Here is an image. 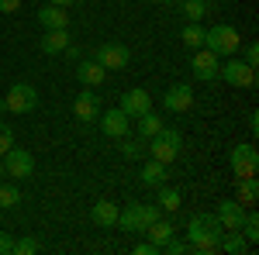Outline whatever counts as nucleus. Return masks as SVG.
<instances>
[{"label": "nucleus", "instance_id": "obj_38", "mask_svg": "<svg viewBox=\"0 0 259 255\" xmlns=\"http://www.w3.org/2000/svg\"><path fill=\"white\" fill-rule=\"evenodd\" d=\"M66 56H69V62H80V59H83V52L76 48V45H73V41L66 45Z\"/></svg>", "mask_w": 259, "mask_h": 255}, {"label": "nucleus", "instance_id": "obj_27", "mask_svg": "<svg viewBox=\"0 0 259 255\" xmlns=\"http://www.w3.org/2000/svg\"><path fill=\"white\" fill-rule=\"evenodd\" d=\"M207 11H211L207 0H183V18H187V21H204Z\"/></svg>", "mask_w": 259, "mask_h": 255}, {"label": "nucleus", "instance_id": "obj_26", "mask_svg": "<svg viewBox=\"0 0 259 255\" xmlns=\"http://www.w3.org/2000/svg\"><path fill=\"white\" fill-rule=\"evenodd\" d=\"M159 128H162V118H159V114H152V111H145V114L139 118V135L142 138H152Z\"/></svg>", "mask_w": 259, "mask_h": 255}, {"label": "nucleus", "instance_id": "obj_35", "mask_svg": "<svg viewBox=\"0 0 259 255\" xmlns=\"http://www.w3.org/2000/svg\"><path fill=\"white\" fill-rule=\"evenodd\" d=\"M135 255H159V248L152 241H142V245H135Z\"/></svg>", "mask_w": 259, "mask_h": 255}, {"label": "nucleus", "instance_id": "obj_34", "mask_svg": "<svg viewBox=\"0 0 259 255\" xmlns=\"http://www.w3.org/2000/svg\"><path fill=\"white\" fill-rule=\"evenodd\" d=\"M242 48V62H249V66H259V45L256 41H249V45H239Z\"/></svg>", "mask_w": 259, "mask_h": 255}, {"label": "nucleus", "instance_id": "obj_30", "mask_svg": "<svg viewBox=\"0 0 259 255\" xmlns=\"http://www.w3.org/2000/svg\"><path fill=\"white\" fill-rule=\"evenodd\" d=\"M239 231L245 235L249 245H256V241H259V214H256V211H249V214H245V221H242Z\"/></svg>", "mask_w": 259, "mask_h": 255}, {"label": "nucleus", "instance_id": "obj_16", "mask_svg": "<svg viewBox=\"0 0 259 255\" xmlns=\"http://www.w3.org/2000/svg\"><path fill=\"white\" fill-rule=\"evenodd\" d=\"M73 118L83 121V124L100 118V100H97V93H90V86H87V93H80V97L73 100Z\"/></svg>", "mask_w": 259, "mask_h": 255}, {"label": "nucleus", "instance_id": "obj_6", "mask_svg": "<svg viewBox=\"0 0 259 255\" xmlns=\"http://www.w3.org/2000/svg\"><path fill=\"white\" fill-rule=\"evenodd\" d=\"M228 166H232V173L239 179L245 176H256L259 173V152H256V145H235L232 152H228Z\"/></svg>", "mask_w": 259, "mask_h": 255}, {"label": "nucleus", "instance_id": "obj_18", "mask_svg": "<svg viewBox=\"0 0 259 255\" xmlns=\"http://www.w3.org/2000/svg\"><path fill=\"white\" fill-rule=\"evenodd\" d=\"M90 221H94L97 228H114V224H118V203L97 200V203L90 207Z\"/></svg>", "mask_w": 259, "mask_h": 255}, {"label": "nucleus", "instance_id": "obj_2", "mask_svg": "<svg viewBox=\"0 0 259 255\" xmlns=\"http://www.w3.org/2000/svg\"><path fill=\"white\" fill-rule=\"evenodd\" d=\"M162 217V207L159 203H128L124 211H118V224L114 228H121V231H145L152 221H159Z\"/></svg>", "mask_w": 259, "mask_h": 255}, {"label": "nucleus", "instance_id": "obj_9", "mask_svg": "<svg viewBox=\"0 0 259 255\" xmlns=\"http://www.w3.org/2000/svg\"><path fill=\"white\" fill-rule=\"evenodd\" d=\"M0 159H4V173L14 176L18 183L35 173V159H31V152H24V148H7Z\"/></svg>", "mask_w": 259, "mask_h": 255}, {"label": "nucleus", "instance_id": "obj_31", "mask_svg": "<svg viewBox=\"0 0 259 255\" xmlns=\"http://www.w3.org/2000/svg\"><path fill=\"white\" fill-rule=\"evenodd\" d=\"M38 248H41V245L35 241V238H18V241L11 245V252H14V255H35Z\"/></svg>", "mask_w": 259, "mask_h": 255}, {"label": "nucleus", "instance_id": "obj_23", "mask_svg": "<svg viewBox=\"0 0 259 255\" xmlns=\"http://www.w3.org/2000/svg\"><path fill=\"white\" fill-rule=\"evenodd\" d=\"M180 38H183V45L187 48H204V28H200V21H187L183 24V31H180Z\"/></svg>", "mask_w": 259, "mask_h": 255}, {"label": "nucleus", "instance_id": "obj_19", "mask_svg": "<svg viewBox=\"0 0 259 255\" xmlns=\"http://www.w3.org/2000/svg\"><path fill=\"white\" fill-rule=\"evenodd\" d=\"M38 24L41 28H69V11L59 4H49L38 11Z\"/></svg>", "mask_w": 259, "mask_h": 255}, {"label": "nucleus", "instance_id": "obj_11", "mask_svg": "<svg viewBox=\"0 0 259 255\" xmlns=\"http://www.w3.org/2000/svg\"><path fill=\"white\" fill-rule=\"evenodd\" d=\"M190 104H194V86H190V83H173V86L162 93V107H166L169 114L190 111Z\"/></svg>", "mask_w": 259, "mask_h": 255}, {"label": "nucleus", "instance_id": "obj_3", "mask_svg": "<svg viewBox=\"0 0 259 255\" xmlns=\"http://www.w3.org/2000/svg\"><path fill=\"white\" fill-rule=\"evenodd\" d=\"M180 148H183V135H180L177 128H166V124H162L159 131L149 138V145H145L149 159H159V162H166V166L180 156Z\"/></svg>", "mask_w": 259, "mask_h": 255}, {"label": "nucleus", "instance_id": "obj_4", "mask_svg": "<svg viewBox=\"0 0 259 255\" xmlns=\"http://www.w3.org/2000/svg\"><path fill=\"white\" fill-rule=\"evenodd\" d=\"M239 31L232 28V24H211V28H204V48H211L214 56H235L239 52Z\"/></svg>", "mask_w": 259, "mask_h": 255}, {"label": "nucleus", "instance_id": "obj_13", "mask_svg": "<svg viewBox=\"0 0 259 255\" xmlns=\"http://www.w3.org/2000/svg\"><path fill=\"white\" fill-rule=\"evenodd\" d=\"M100 131L107 138H124L128 135V124H132V118L121 111V107H114V111H100Z\"/></svg>", "mask_w": 259, "mask_h": 255}, {"label": "nucleus", "instance_id": "obj_14", "mask_svg": "<svg viewBox=\"0 0 259 255\" xmlns=\"http://www.w3.org/2000/svg\"><path fill=\"white\" fill-rule=\"evenodd\" d=\"M121 111H124L128 118H142L145 111H152V93L142 90V86L128 90V93H121Z\"/></svg>", "mask_w": 259, "mask_h": 255}, {"label": "nucleus", "instance_id": "obj_7", "mask_svg": "<svg viewBox=\"0 0 259 255\" xmlns=\"http://www.w3.org/2000/svg\"><path fill=\"white\" fill-rule=\"evenodd\" d=\"M4 100H7V111H11V114H31V111L38 107V90H35L31 83H14Z\"/></svg>", "mask_w": 259, "mask_h": 255}, {"label": "nucleus", "instance_id": "obj_20", "mask_svg": "<svg viewBox=\"0 0 259 255\" xmlns=\"http://www.w3.org/2000/svg\"><path fill=\"white\" fill-rule=\"evenodd\" d=\"M139 179L145 183V186H159V183H166V162H159V159H149V162L142 166Z\"/></svg>", "mask_w": 259, "mask_h": 255}, {"label": "nucleus", "instance_id": "obj_33", "mask_svg": "<svg viewBox=\"0 0 259 255\" xmlns=\"http://www.w3.org/2000/svg\"><path fill=\"white\" fill-rule=\"evenodd\" d=\"M7 148H14V131H11L7 121H0V156H4Z\"/></svg>", "mask_w": 259, "mask_h": 255}, {"label": "nucleus", "instance_id": "obj_12", "mask_svg": "<svg viewBox=\"0 0 259 255\" xmlns=\"http://www.w3.org/2000/svg\"><path fill=\"white\" fill-rule=\"evenodd\" d=\"M214 217H218L221 231H239L242 221H245V203H239V200H221Z\"/></svg>", "mask_w": 259, "mask_h": 255}, {"label": "nucleus", "instance_id": "obj_21", "mask_svg": "<svg viewBox=\"0 0 259 255\" xmlns=\"http://www.w3.org/2000/svg\"><path fill=\"white\" fill-rule=\"evenodd\" d=\"M173 231H177V228H173L169 221H162V217H159V221H152V224H149V228H145L142 235H149V241H152L156 248H162V245H166V241L173 238Z\"/></svg>", "mask_w": 259, "mask_h": 255}, {"label": "nucleus", "instance_id": "obj_17", "mask_svg": "<svg viewBox=\"0 0 259 255\" xmlns=\"http://www.w3.org/2000/svg\"><path fill=\"white\" fill-rule=\"evenodd\" d=\"M69 41H73L69 28H45L41 52H45V56H59V52H66V45H69Z\"/></svg>", "mask_w": 259, "mask_h": 255}, {"label": "nucleus", "instance_id": "obj_1", "mask_svg": "<svg viewBox=\"0 0 259 255\" xmlns=\"http://www.w3.org/2000/svg\"><path fill=\"white\" fill-rule=\"evenodd\" d=\"M221 224L214 214H194L190 224H187V241H190V252L194 255H211L218 252L221 245Z\"/></svg>", "mask_w": 259, "mask_h": 255}, {"label": "nucleus", "instance_id": "obj_32", "mask_svg": "<svg viewBox=\"0 0 259 255\" xmlns=\"http://www.w3.org/2000/svg\"><path fill=\"white\" fill-rule=\"evenodd\" d=\"M159 252H169V255H187V252H190V241H180V238H169V241L162 245Z\"/></svg>", "mask_w": 259, "mask_h": 255}, {"label": "nucleus", "instance_id": "obj_39", "mask_svg": "<svg viewBox=\"0 0 259 255\" xmlns=\"http://www.w3.org/2000/svg\"><path fill=\"white\" fill-rule=\"evenodd\" d=\"M249 131L259 135V114H249Z\"/></svg>", "mask_w": 259, "mask_h": 255}, {"label": "nucleus", "instance_id": "obj_24", "mask_svg": "<svg viewBox=\"0 0 259 255\" xmlns=\"http://www.w3.org/2000/svg\"><path fill=\"white\" fill-rule=\"evenodd\" d=\"M180 200H183V196H180V190H173V186H162V183H159V193H156V203H159L162 211H169V214H173V211L180 207Z\"/></svg>", "mask_w": 259, "mask_h": 255}, {"label": "nucleus", "instance_id": "obj_43", "mask_svg": "<svg viewBox=\"0 0 259 255\" xmlns=\"http://www.w3.org/2000/svg\"><path fill=\"white\" fill-rule=\"evenodd\" d=\"M156 4H173V0H156Z\"/></svg>", "mask_w": 259, "mask_h": 255}, {"label": "nucleus", "instance_id": "obj_10", "mask_svg": "<svg viewBox=\"0 0 259 255\" xmlns=\"http://www.w3.org/2000/svg\"><path fill=\"white\" fill-rule=\"evenodd\" d=\"M190 69H194V76H197L200 83H214V79H218L221 62H218V56H214L211 48H197L194 59H190Z\"/></svg>", "mask_w": 259, "mask_h": 255}, {"label": "nucleus", "instance_id": "obj_28", "mask_svg": "<svg viewBox=\"0 0 259 255\" xmlns=\"http://www.w3.org/2000/svg\"><path fill=\"white\" fill-rule=\"evenodd\" d=\"M121 156L132 159V162H135V159H145V156H149V152H145V141H139V138H128V135H124V141H121Z\"/></svg>", "mask_w": 259, "mask_h": 255}, {"label": "nucleus", "instance_id": "obj_8", "mask_svg": "<svg viewBox=\"0 0 259 255\" xmlns=\"http://www.w3.org/2000/svg\"><path fill=\"white\" fill-rule=\"evenodd\" d=\"M94 59L107 69V73H118V69H128V59H132V52H128V45H121V41H104L97 48V56Z\"/></svg>", "mask_w": 259, "mask_h": 255}, {"label": "nucleus", "instance_id": "obj_5", "mask_svg": "<svg viewBox=\"0 0 259 255\" xmlns=\"http://www.w3.org/2000/svg\"><path fill=\"white\" fill-rule=\"evenodd\" d=\"M218 79H225L228 86H239V90H252L256 86V66H249L242 59H228V62H221Z\"/></svg>", "mask_w": 259, "mask_h": 255}, {"label": "nucleus", "instance_id": "obj_36", "mask_svg": "<svg viewBox=\"0 0 259 255\" xmlns=\"http://www.w3.org/2000/svg\"><path fill=\"white\" fill-rule=\"evenodd\" d=\"M11 245H14V238L7 231H0V255H11Z\"/></svg>", "mask_w": 259, "mask_h": 255}, {"label": "nucleus", "instance_id": "obj_41", "mask_svg": "<svg viewBox=\"0 0 259 255\" xmlns=\"http://www.w3.org/2000/svg\"><path fill=\"white\" fill-rule=\"evenodd\" d=\"M4 114H7V100L0 97V118H4Z\"/></svg>", "mask_w": 259, "mask_h": 255}, {"label": "nucleus", "instance_id": "obj_42", "mask_svg": "<svg viewBox=\"0 0 259 255\" xmlns=\"http://www.w3.org/2000/svg\"><path fill=\"white\" fill-rule=\"evenodd\" d=\"M4 176H7V173H4V159H0V183H4Z\"/></svg>", "mask_w": 259, "mask_h": 255}, {"label": "nucleus", "instance_id": "obj_37", "mask_svg": "<svg viewBox=\"0 0 259 255\" xmlns=\"http://www.w3.org/2000/svg\"><path fill=\"white\" fill-rule=\"evenodd\" d=\"M21 7V0H0V14H14Z\"/></svg>", "mask_w": 259, "mask_h": 255}, {"label": "nucleus", "instance_id": "obj_40", "mask_svg": "<svg viewBox=\"0 0 259 255\" xmlns=\"http://www.w3.org/2000/svg\"><path fill=\"white\" fill-rule=\"evenodd\" d=\"M49 4H59V7H73L76 0H49Z\"/></svg>", "mask_w": 259, "mask_h": 255}, {"label": "nucleus", "instance_id": "obj_22", "mask_svg": "<svg viewBox=\"0 0 259 255\" xmlns=\"http://www.w3.org/2000/svg\"><path fill=\"white\" fill-rule=\"evenodd\" d=\"M218 252H228V255H245V252H249V241H245V235H242V231H225V235H221Z\"/></svg>", "mask_w": 259, "mask_h": 255}, {"label": "nucleus", "instance_id": "obj_25", "mask_svg": "<svg viewBox=\"0 0 259 255\" xmlns=\"http://www.w3.org/2000/svg\"><path fill=\"white\" fill-rule=\"evenodd\" d=\"M21 203V190L14 183H0V211H11Z\"/></svg>", "mask_w": 259, "mask_h": 255}, {"label": "nucleus", "instance_id": "obj_15", "mask_svg": "<svg viewBox=\"0 0 259 255\" xmlns=\"http://www.w3.org/2000/svg\"><path fill=\"white\" fill-rule=\"evenodd\" d=\"M73 73H76V79H80L83 86H90V90L104 86V79H107V69H104V66H100L97 59H80Z\"/></svg>", "mask_w": 259, "mask_h": 255}, {"label": "nucleus", "instance_id": "obj_29", "mask_svg": "<svg viewBox=\"0 0 259 255\" xmlns=\"http://www.w3.org/2000/svg\"><path fill=\"white\" fill-rule=\"evenodd\" d=\"M256 196H259V183H256V176L239 179V203H256Z\"/></svg>", "mask_w": 259, "mask_h": 255}]
</instances>
